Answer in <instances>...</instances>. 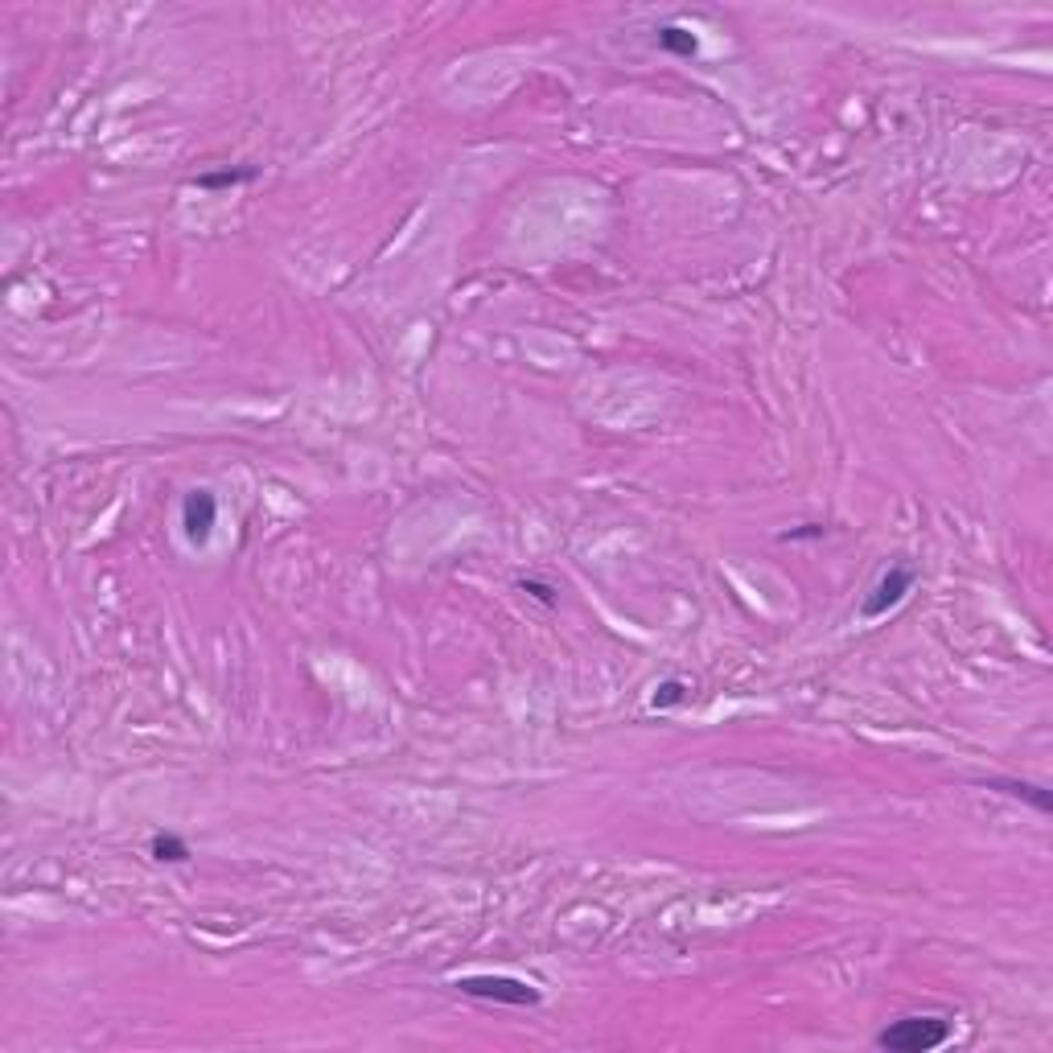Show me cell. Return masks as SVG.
Segmentation results:
<instances>
[{
	"mask_svg": "<svg viewBox=\"0 0 1053 1053\" xmlns=\"http://www.w3.org/2000/svg\"><path fill=\"white\" fill-rule=\"evenodd\" d=\"M457 992L474 996V1000H494V1004H511V1008H523V1004H539L543 992L527 979H515V975H465L457 979Z\"/></svg>",
	"mask_w": 1053,
	"mask_h": 1053,
	"instance_id": "2",
	"label": "cell"
},
{
	"mask_svg": "<svg viewBox=\"0 0 1053 1053\" xmlns=\"http://www.w3.org/2000/svg\"><path fill=\"white\" fill-rule=\"evenodd\" d=\"M979 786H984V790H996V794H1008V798H1021V803L1037 807L1041 815H1049V811H1053V798H1049V790H1041V786H1033V782H1021V778H1000V774H992V778H979Z\"/></svg>",
	"mask_w": 1053,
	"mask_h": 1053,
	"instance_id": "5",
	"label": "cell"
},
{
	"mask_svg": "<svg viewBox=\"0 0 1053 1053\" xmlns=\"http://www.w3.org/2000/svg\"><path fill=\"white\" fill-rule=\"evenodd\" d=\"M251 177H256V169H223V173H202V177H198V190H235V186H247Z\"/></svg>",
	"mask_w": 1053,
	"mask_h": 1053,
	"instance_id": "8",
	"label": "cell"
},
{
	"mask_svg": "<svg viewBox=\"0 0 1053 1053\" xmlns=\"http://www.w3.org/2000/svg\"><path fill=\"white\" fill-rule=\"evenodd\" d=\"M149 852H153V860H161V864H186V860H190V844L181 840V835H173V831H157L153 844H149Z\"/></svg>",
	"mask_w": 1053,
	"mask_h": 1053,
	"instance_id": "7",
	"label": "cell"
},
{
	"mask_svg": "<svg viewBox=\"0 0 1053 1053\" xmlns=\"http://www.w3.org/2000/svg\"><path fill=\"white\" fill-rule=\"evenodd\" d=\"M914 580H918V572L910 568V564H893L877 585H873V593L864 597V605H860V613L868 617V622H877V617H885L889 609H897L901 601H905V593L914 589Z\"/></svg>",
	"mask_w": 1053,
	"mask_h": 1053,
	"instance_id": "3",
	"label": "cell"
},
{
	"mask_svg": "<svg viewBox=\"0 0 1053 1053\" xmlns=\"http://www.w3.org/2000/svg\"><path fill=\"white\" fill-rule=\"evenodd\" d=\"M214 523H219V498H214L210 490L186 494V502H181V527H186V535L194 543H202V539H210Z\"/></svg>",
	"mask_w": 1053,
	"mask_h": 1053,
	"instance_id": "4",
	"label": "cell"
},
{
	"mask_svg": "<svg viewBox=\"0 0 1053 1053\" xmlns=\"http://www.w3.org/2000/svg\"><path fill=\"white\" fill-rule=\"evenodd\" d=\"M523 589H527V593H535L539 601H552V589H543V585H535V580H523Z\"/></svg>",
	"mask_w": 1053,
	"mask_h": 1053,
	"instance_id": "10",
	"label": "cell"
},
{
	"mask_svg": "<svg viewBox=\"0 0 1053 1053\" xmlns=\"http://www.w3.org/2000/svg\"><path fill=\"white\" fill-rule=\"evenodd\" d=\"M655 42H659V50H667L675 58H696L700 54V38L687 25H663Z\"/></svg>",
	"mask_w": 1053,
	"mask_h": 1053,
	"instance_id": "6",
	"label": "cell"
},
{
	"mask_svg": "<svg viewBox=\"0 0 1053 1053\" xmlns=\"http://www.w3.org/2000/svg\"><path fill=\"white\" fill-rule=\"evenodd\" d=\"M951 1037V1025L942 1016H901L889 1029L877 1033V1049L889 1053H930Z\"/></svg>",
	"mask_w": 1053,
	"mask_h": 1053,
	"instance_id": "1",
	"label": "cell"
},
{
	"mask_svg": "<svg viewBox=\"0 0 1053 1053\" xmlns=\"http://www.w3.org/2000/svg\"><path fill=\"white\" fill-rule=\"evenodd\" d=\"M687 700V683L683 679H663L659 687H655V696H650V708H675V704H683Z\"/></svg>",
	"mask_w": 1053,
	"mask_h": 1053,
	"instance_id": "9",
	"label": "cell"
}]
</instances>
